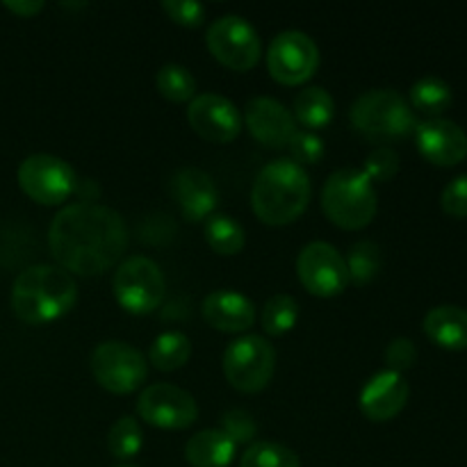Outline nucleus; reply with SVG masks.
<instances>
[{
	"label": "nucleus",
	"instance_id": "nucleus-19",
	"mask_svg": "<svg viewBox=\"0 0 467 467\" xmlns=\"http://www.w3.org/2000/svg\"><path fill=\"white\" fill-rule=\"evenodd\" d=\"M205 322L223 333H242L254 327L255 304L235 290L210 292L201 306Z\"/></svg>",
	"mask_w": 467,
	"mask_h": 467
},
{
	"label": "nucleus",
	"instance_id": "nucleus-30",
	"mask_svg": "<svg viewBox=\"0 0 467 467\" xmlns=\"http://www.w3.org/2000/svg\"><path fill=\"white\" fill-rule=\"evenodd\" d=\"M299 322V304L290 295H274L263 308V328L269 336H285Z\"/></svg>",
	"mask_w": 467,
	"mask_h": 467
},
{
	"label": "nucleus",
	"instance_id": "nucleus-21",
	"mask_svg": "<svg viewBox=\"0 0 467 467\" xmlns=\"http://www.w3.org/2000/svg\"><path fill=\"white\" fill-rule=\"evenodd\" d=\"M237 445L222 429H203L185 445V459L192 467H228L235 459Z\"/></svg>",
	"mask_w": 467,
	"mask_h": 467
},
{
	"label": "nucleus",
	"instance_id": "nucleus-25",
	"mask_svg": "<svg viewBox=\"0 0 467 467\" xmlns=\"http://www.w3.org/2000/svg\"><path fill=\"white\" fill-rule=\"evenodd\" d=\"M150 363L160 369V372H173L187 365L192 356V342L185 333L181 331H167L158 336L150 345Z\"/></svg>",
	"mask_w": 467,
	"mask_h": 467
},
{
	"label": "nucleus",
	"instance_id": "nucleus-6",
	"mask_svg": "<svg viewBox=\"0 0 467 467\" xmlns=\"http://www.w3.org/2000/svg\"><path fill=\"white\" fill-rule=\"evenodd\" d=\"M112 287L119 306L132 315H149L158 310L167 292L160 265L144 255L123 260L114 274Z\"/></svg>",
	"mask_w": 467,
	"mask_h": 467
},
{
	"label": "nucleus",
	"instance_id": "nucleus-32",
	"mask_svg": "<svg viewBox=\"0 0 467 467\" xmlns=\"http://www.w3.org/2000/svg\"><path fill=\"white\" fill-rule=\"evenodd\" d=\"M290 155L292 162H296L299 167H308V164H317L324 158V141L317 132L310 130H296V135L290 141Z\"/></svg>",
	"mask_w": 467,
	"mask_h": 467
},
{
	"label": "nucleus",
	"instance_id": "nucleus-24",
	"mask_svg": "<svg viewBox=\"0 0 467 467\" xmlns=\"http://www.w3.org/2000/svg\"><path fill=\"white\" fill-rule=\"evenodd\" d=\"M454 100V91H451L450 82L442 80L438 76H424L413 82L410 87V103L418 112L431 114L433 119L438 114L445 112Z\"/></svg>",
	"mask_w": 467,
	"mask_h": 467
},
{
	"label": "nucleus",
	"instance_id": "nucleus-17",
	"mask_svg": "<svg viewBox=\"0 0 467 467\" xmlns=\"http://www.w3.org/2000/svg\"><path fill=\"white\" fill-rule=\"evenodd\" d=\"M409 397L410 388L404 374L383 369L365 383L358 395V406L372 422H388L404 410Z\"/></svg>",
	"mask_w": 467,
	"mask_h": 467
},
{
	"label": "nucleus",
	"instance_id": "nucleus-10",
	"mask_svg": "<svg viewBox=\"0 0 467 467\" xmlns=\"http://www.w3.org/2000/svg\"><path fill=\"white\" fill-rule=\"evenodd\" d=\"M89 363L96 381L114 395H130L146 379L144 356L128 342H100Z\"/></svg>",
	"mask_w": 467,
	"mask_h": 467
},
{
	"label": "nucleus",
	"instance_id": "nucleus-38",
	"mask_svg": "<svg viewBox=\"0 0 467 467\" xmlns=\"http://www.w3.org/2000/svg\"><path fill=\"white\" fill-rule=\"evenodd\" d=\"M117 467H137V465H117Z\"/></svg>",
	"mask_w": 467,
	"mask_h": 467
},
{
	"label": "nucleus",
	"instance_id": "nucleus-11",
	"mask_svg": "<svg viewBox=\"0 0 467 467\" xmlns=\"http://www.w3.org/2000/svg\"><path fill=\"white\" fill-rule=\"evenodd\" d=\"M319 67V48L306 32H278L269 44L267 68L281 85H304Z\"/></svg>",
	"mask_w": 467,
	"mask_h": 467
},
{
	"label": "nucleus",
	"instance_id": "nucleus-31",
	"mask_svg": "<svg viewBox=\"0 0 467 467\" xmlns=\"http://www.w3.org/2000/svg\"><path fill=\"white\" fill-rule=\"evenodd\" d=\"M360 171L369 178L372 182H386L400 171V155L390 146H377L372 153L365 158L363 169Z\"/></svg>",
	"mask_w": 467,
	"mask_h": 467
},
{
	"label": "nucleus",
	"instance_id": "nucleus-33",
	"mask_svg": "<svg viewBox=\"0 0 467 467\" xmlns=\"http://www.w3.org/2000/svg\"><path fill=\"white\" fill-rule=\"evenodd\" d=\"M222 431L226 433L235 445H240V442H251L258 436V424H255L254 415L251 413H246V410L242 409H233L223 413Z\"/></svg>",
	"mask_w": 467,
	"mask_h": 467
},
{
	"label": "nucleus",
	"instance_id": "nucleus-4",
	"mask_svg": "<svg viewBox=\"0 0 467 467\" xmlns=\"http://www.w3.org/2000/svg\"><path fill=\"white\" fill-rule=\"evenodd\" d=\"M322 210L336 226L345 231L365 228L379 210L374 182L360 169H337L324 182Z\"/></svg>",
	"mask_w": 467,
	"mask_h": 467
},
{
	"label": "nucleus",
	"instance_id": "nucleus-26",
	"mask_svg": "<svg viewBox=\"0 0 467 467\" xmlns=\"http://www.w3.org/2000/svg\"><path fill=\"white\" fill-rule=\"evenodd\" d=\"M345 260L347 272H349V283H354V285H368V283H372L383 267L381 249L369 240L356 242Z\"/></svg>",
	"mask_w": 467,
	"mask_h": 467
},
{
	"label": "nucleus",
	"instance_id": "nucleus-12",
	"mask_svg": "<svg viewBox=\"0 0 467 467\" xmlns=\"http://www.w3.org/2000/svg\"><path fill=\"white\" fill-rule=\"evenodd\" d=\"M137 415L150 427L178 431L196 422L199 406L194 397L182 388L171 383H153L141 390L137 400Z\"/></svg>",
	"mask_w": 467,
	"mask_h": 467
},
{
	"label": "nucleus",
	"instance_id": "nucleus-15",
	"mask_svg": "<svg viewBox=\"0 0 467 467\" xmlns=\"http://www.w3.org/2000/svg\"><path fill=\"white\" fill-rule=\"evenodd\" d=\"M246 130L251 132L255 141H260L267 149H287L292 137L296 135L295 114L269 96H255L244 108Z\"/></svg>",
	"mask_w": 467,
	"mask_h": 467
},
{
	"label": "nucleus",
	"instance_id": "nucleus-29",
	"mask_svg": "<svg viewBox=\"0 0 467 467\" xmlns=\"http://www.w3.org/2000/svg\"><path fill=\"white\" fill-rule=\"evenodd\" d=\"M141 445H144V431L132 415H123L112 424L108 433V450L114 459H132L140 454Z\"/></svg>",
	"mask_w": 467,
	"mask_h": 467
},
{
	"label": "nucleus",
	"instance_id": "nucleus-28",
	"mask_svg": "<svg viewBox=\"0 0 467 467\" xmlns=\"http://www.w3.org/2000/svg\"><path fill=\"white\" fill-rule=\"evenodd\" d=\"M240 467H301L299 454L281 442H251L242 454Z\"/></svg>",
	"mask_w": 467,
	"mask_h": 467
},
{
	"label": "nucleus",
	"instance_id": "nucleus-18",
	"mask_svg": "<svg viewBox=\"0 0 467 467\" xmlns=\"http://www.w3.org/2000/svg\"><path fill=\"white\" fill-rule=\"evenodd\" d=\"M173 201L181 208L182 217L190 222H201L214 214L219 203V192L213 178L199 167H181L169 182Z\"/></svg>",
	"mask_w": 467,
	"mask_h": 467
},
{
	"label": "nucleus",
	"instance_id": "nucleus-14",
	"mask_svg": "<svg viewBox=\"0 0 467 467\" xmlns=\"http://www.w3.org/2000/svg\"><path fill=\"white\" fill-rule=\"evenodd\" d=\"M187 119L196 135L214 144H228L242 130L240 109L222 94H196L187 108Z\"/></svg>",
	"mask_w": 467,
	"mask_h": 467
},
{
	"label": "nucleus",
	"instance_id": "nucleus-1",
	"mask_svg": "<svg viewBox=\"0 0 467 467\" xmlns=\"http://www.w3.org/2000/svg\"><path fill=\"white\" fill-rule=\"evenodd\" d=\"M48 246L57 267L80 276H99L123 258L128 228L117 210L78 201L53 219Z\"/></svg>",
	"mask_w": 467,
	"mask_h": 467
},
{
	"label": "nucleus",
	"instance_id": "nucleus-35",
	"mask_svg": "<svg viewBox=\"0 0 467 467\" xmlns=\"http://www.w3.org/2000/svg\"><path fill=\"white\" fill-rule=\"evenodd\" d=\"M162 9L171 21L187 27L201 26L205 18V7L194 0H162Z\"/></svg>",
	"mask_w": 467,
	"mask_h": 467
},
{
	"label": "nucleus",
	"instance_id": "nucleus-8",
	"mask_svg": "<svg viewBox=\"0 0 467 467\" xmlns=\"http://www.w3.org/2000/svg\"><path fill=\"white\" fill-rule=\"evenodd\" d=\"M205 41L217 62L240 73L254 68L263 55V41H260L258 30L237 14H223V16L214 18L210 23Z\"/></svg>",
	"mask_w": 467,
	"mask_h": 467
},
{
	"label": "nucleus",
	"instance_id": "nucleus-34",
	"mask_svg": "<svg viewBox=\"0 0 467 467\" xmlns=\"http://www.w3.org/2000/svg\"><path fill=\"white\" fill-rule=\"evenodd\" d=\"M441 205L451 217H467V173L451 178L441 194Z\"/></svg>",
	"mask_w": 467,
	"mask_h": 467
},
{
	"label": "nucleus",
	"instance_id": "nucleus-37",
	"mask_svg": "<svg viewBox=\"0 0 467 467\" xmlns=\"http://www.w3.org/2000/svg\"><path fill=\"white\" fill-rule=\"evenodd\" d=\"M5 7H7L9 12L16 14V16L32 18V16H36L41 9H44V3H41V0H14V3L12 0H7V3H5Z\"/></svg>",
	"mask_w": 467,
	"mask_h": 467
},
{
	"label": "nucleus",
	"instance_id": "nucleus-20",
	"mask_svg": "<svg viewBox=\"0 0 467 467\" xmlns=\"http://www.w3.org/2000/svg\"><path fill=\"white\" fill-rule=\"evenodd\" d=\"M424 333L442 349H467V310L461 306H436L424 317Z\"/></svg>",
	"mask_w": 467,
	"mask_h": 467
},
{
	"label": "nucleus",
	"instance_id": "nucleus-27",
	"mask_svg": "<svg viewBox=\"0 0 467 467\" xmlns=\"http://www.w3.org/2000/svg\"><path fill=\"white\" fill-rule=\"evenodd\" d=\"M155 87L164 99L173 103H185V100L192 103L196 99V78L182 64H164L155 76Z\"/></svg>",
	"mask_w": 467,
	"mask_h": 467
},
{
	"label": "nucleus",
	"instance_id": "nucleus-22",
	"mask_svg": "<svg viewBox=\"0 0 467 467\" xmlns=\"http://www.w3.org/2000/svg\"><path fill=\"white\" fill-rule=\"evenodd\" d=\"M336 117V100L322 87H306L295 99V121L315 132L327 128Z\"/></svg>",
	"mask_w": 467,
	"mask_h": 467
},
{
	"label": "nucleus",
	"instance_id": "nucleus-36",
	"mask_svg": "<svg viewBox=\"0 0 467 467\" xmlns=\"http://www.w3.org/2000/svg\"><path fill=\"white\" fill-rule=\"evenodd\" d=\"M418 360V349L409 337H395L386 349V363L392 372H406Z\"/></svg>",
	"mask_w": 467,
	"mask_h": 467
},
{
	"label": "nucleus",
	"instance_id": "nucleus-9",
	"mask_svg": "<svg viewBox=\"0 0 467 467\" xmlns=\"http://www.w3.org/2000/svg\"><path fill=\"white\" fill-rule=\"evenodd\" d=\"M18 185L41 205H59L73 196L78 176L68 162L48 153H35L18 167Z\"/></svg>",
	"mask_w": 467,
	"mask_h": 467
},
{
	"label": "nucleus",
	"instance_id": "nucleus-7",
	"mask_svg": "<svg viewBox=\"0 0 467 467\" xmlns=\"http://www.w3.org/2000/svg\"><path fill=\"white\" fill-rule=\"evenodd\" d=\"M276 368V351L263 336H242L223 354V374L240 392H260L269 386Z\"/></svg>",
	"mask_w": 467,
	"mask_h": 467
},
{
	"label": "nucleus",
	"instance_id": "nucleus-13",
	"mask_svg": "<svg viewBox=\"0 0 467 467\" xmlns=\"http://www.w3.org/2000/svg\"><path fill=\"white\" fill-rule=\"evenodd\" d=\"M296 274L301 285L315 296H336L349 285L347 260L328 242L306 244L296 260Z\"/></svg>",
	"mask_w": 467,
	"mask_h": 467
},
{
	"label": "nucleus",
	"instance_id": "nucleus-5",
	"mask_svg": "<svg viewBox=\"0 0 467 467\" xmlns=\"http://www.w3.org/2000/svg\"><path fill=\"white\" fill-rule=\"evenodd\" d=\"M351 126L374 141H390L415 130L413 108L395 89H369L349 109Z\"/></svg>",
	"mask_w": 467,
	"mask_h": 467
},
{
	"label": "nucleus",
	"instance_id": "nucleus-2",
	"mask_svg": "<svg viewBox=\"0 0 467 467\" xmlns=\"http://www.w3.org/2000/svg\"><path fill=\"white\" fill-rule=\"evenodd\" d=\"M78 301V285L57 265H32L12 285V310L21 322L46 324L64 317Z\"/></svg>",
	"mask_w": 467,
	"mask_h": 467
},
{
	"label": "nucleus",
	"instance_id": "nucleus-16",
	"mask_svg": "<svg viewBox=\"0 0 467 467\" xmlns=\"http://www.w3.org/2000/svg\"><path fill=\"white\" fill-rule=\"evenodd\" d=\"M418 149L429 162L451 167L467 158V132L450 119H427L415 126Z\"/></svg>",
	"mask_w": 467,
	"mask_h": 467
},
{
	"label": "nucleus",
	"instance_id": "nucleus-23",
	"mask_svg": "<svg viewBox=\"0 0 467 467\" xmlns=\"http://www.w3.org/2000/svg\"><path fill=\"white\" fill-rule=\"evenodd\" d=\"M205 240L214 254L235 255L244 249L246 233L237 219L214 213L205 219Z\"/></svg>",
	"mask_w": 467,
	"mask_h": 467
},
{
	"label": "nucleus",
	"instance_id": "nucleus-3",
	"mask_svg": "<svg viewBox=\"0 0 467 467\" xmlns=\"http://www.w3.org/2000/svg\"><path fill=\"white\" fill-rule=\"evenodd\" d=\"M310 203V178L290 158L272 160L258 173L251 190L255 217L269 226H285L299 219Z\"/></svg>",
	"mask_w": 467,
	"mask_h": 467
}]
</instances>
